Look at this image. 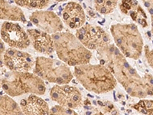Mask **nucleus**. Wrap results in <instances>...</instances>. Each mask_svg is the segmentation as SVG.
<instances>
[{
  "label": "nucleus",
  "mask_w": 153,
  "mask_h": 115,
  "mask_svg": "<svg viewBox=\"0 0 153 115\" xmlns=\"http://www.w3.org/2000/svg\"><path fill=\"white\" fill-rule=\"evenodd\" d=\"M97 52L101 65L111 71L129 95L139 99L153 96V86L149 83V75L140 76L117 46L110 44Z\"/></svg>",
  "instance_id": "f257e3e1"
},
{
  "label": "nucleus",
  "mask_w": 153,
  "mask_h": 115,
  "mask_svg": "<svg viewBox=\"0 0 153 115\" xmlns=\"http://www.w3.org/2000/svg\"><path fill=\"white\" fill-rule=\"evenodd\" d=\"M74 75L77 81L87 91L95 94H104L113 91L117 84V79L107 67L90 63L74 67Z\"/></svg>",
  "instance_id": "f03ea898"
},
{
  "label": "nucleus",
  "mask_w": 153,
  "mask_h": 115,
  "mask_svg": "<svg viewBox=\"0 0 153 115\" xmlns=\"http://www.w3.org/2000/svg\"><path fill=\"white\" fill-rule=\"evenodd\" d=\"M54 51L59 59L68 66L88 64L92 58V53L71 32H57L53 34Z\"/></svg>",
  "instance_id": "7ed1b4c3"
},
{
  "label": "nucleus",
  "mask_w": 153,
  "mask_h": 115,
  "mask_svg": "<svg viewBox=\"0 0 153 115\" xmlns=\"http://www.w3.org/2000/svg\"><path fill=\"white\" fill-rule=\"evenodd\" d=\"M110 32L117 47L125 57L134 60L141 57L144 42L136 24H114L110 28Z\"/></svg>",
  "instance_id": "20e7f679"
},
{
  "label": "nucleus",
  "mask_w": 153,
  "mask_h": 115,
  "mask_svg": "<svg viewBox=\"0 0 153 115\" xmlns=\"http://www.w3.org/2000/svg\"><path fill=\"white\" fill-rule=\"evenodd\" d=\"M2 88L10 96L25 94L43 95L46 91L44 81L35 73L12 71L5 75L2 81Z\"/></svg>",
  "instance_id": "39448f33"
},
{
  "label": "nucleus",
  "mask_w": 153,
  "mask_h": 115,
  "mask_svg": "<svg viewBox=\"0 0 153 115\" xmlns=\"http://www.w3.org/2000/svg\"><path fill=\"white\" fill-rule=\"evenodd\" d=\"M34 73L43 81L63 85L73 80L69 66L61 60L46 57H37L35 61Z\"/></svg>",
  "instance_id": "423d86ee"
},
{
  "label": "nucleus",
  "mask_w": 153,
  "mask_h": 115,
  "mask_svg": "<svg viewBox=\"0 0 153 115\" xmlns=\"http://www.w3.org/2000/svg\"><path fill=\"white\" fill-rule=\"evenodd\" d=\"M76 37L89 50L98 52L111 44L110 35L103 28L89 23L76 29Z\"/></svg>",
  "instance_id": "0eeeda50"
},
{
  "label": "nucleus",
  "mask_w": 153,
  "mask_h": 115,
  "mask_svg": "<svg viewBox=\"0 0 153 115\" xmlns=\"http://www.w3.org/2000/svg\"><path fill=\"white\" fill-rule=\"evenodd\" d=\"M50 97L58 105L73 110L81 108L84 105L80 91L68 84L54 86L50 91Z\"/></svg>",
  "instance_id": "6e6552de"
},
{
  "label": "nucleus",
  "mask_w": 153,
  "mask_h": 115,
  "mask_svg": "<svg viewBox=\"0 0 153 115\" xmlns=\"http://www.w3.org/2000/svg\"><path fill=\"white\" fill-rule=\"evenodd\" d=\"M1 37L3 42L13 49H27L31 44L27 31L18 23L4 22L1 28Z\"/></svg>",
  "instance_id": "1a4fd4ad"
},
{
  "label": "nucleus",
  "mask_w": 153,
  "mask_h": 115,
  "mask_svg": "<svg viewBox=\"0 0 153 115\" xmlns=\"http://www.w3.org/2000/svg\"><path fill=\"white\" fill-rule=\"evenodd\" d=\"M30 21L40 30L48 34H56L64 29L60 17L51 11L36 10L29 16Z\"/></svg>",
  "instance_id": "9d476101"
},
{
  "label": "nucleus",
  "mask_w": 153,
  "mask_h": 115,
  "mask_svg": "<svg viewBox=\"0 0 153 115\" xmlns=\"http://www.w3.org/2000/svg\"><path fill=\"white\" fill-rule=\"evenodd\" d=\"M3 61L9 70L15 72H28L35 66V61L29 53L13 48L5 51Z\"/></svg>",
  "instance_id": "9b49d317"
},
{
  "label": "nucleus",
  "mask_w": 153,
  "mask_h": 115,
  "mask_svg": "<svg viewBox=\"0 0 153 115\" xmlns=\"http://www.w3.org/2000/svg\"><path fill=\"white\" fill-rule=\"evenodd\" d=\"M31 43L34 49L43 55H51L54 51V44L52 36L42 30L31 28L27 30Z\"/></svg>",
  "instance_id": "f8f14e48"
},
{
  "label": "nucleus",
  "mask_w": 153,
  "mask_h": 115,
  "mask_svg": "<svg viewBox=\"0 0 153 115\" xmlns=\"http://www.w3.org/2000/svg\"><path fill=\"white\" fill-rule=\"evenodd\" d=\"M63 20L72 29H78L85 24L86 15L81 5L77 2H68L62 12Z\"/></svg>",
  "instance_id": "ddd939ff"
},
{
  "label": "nucleus",
  "mask_w": 153,
  "mask_h": 115,
  "mask_svg": "<svg viewBox=\"0 0 153 115\" xmlns=\"http://www.w3.org/2000/svg\"><path fill=\"white\" fill-rule=\"evenodd\" d=\"M120 9L123 14L129 16L134 22H137L142 27H148L146 12L137 0H122L120 4Z\"/></svg>",
  "instance_id": "4468645a"
},
{
  "label": "nucleus",
  "mask_w": 153,
  "mask_h": 115,
  "mask_svg": "<svg viewBox=\"0 0 153 115\" xmlns=\"http://www.w3.org/2000/svg\"><path fill=\"white\" fill-rule=\"evenodd\" d=\"M22 111L24 115H49L48 105L36 94H31L21 101Z\"/></svg>",
  "instance_id": "2eb2a0df"
},
{
  "label": "nucleus",
  "mask_w": 153,
  "mask_h": 115,
  "mask_svg": "<svg viewBox=\"0 0 153 115\" xmlns=\"http://www.w3.org/2000/svg\"><path fill=\"white\" fill-rule=\"evenodd\" d=\"M0 19L6 21L27 22L24 12L19 6L12 5L6 0H0Z\"/></svg>",
  "instance_id": "dca6fc26"
},
{
  "label": "nucleus",
  "mask_w": 153,
  "mask_h": 115,
  "mask_svg": "<svg viewBox=\"0 0 153 115\" xmlns=\"http://www.w3.org/2000/svg\"><path fill=\"white\" fill-rule=\"evenodd\" d=\"M0 115H24L22 108L8 96L0 95Z\"/></svg>",
  "instance_id": "f3484780"
},
{
  "label": "nucleus",
  "mask_w": 153,
  "mask_h": 115,
  "mask_svg": "<svg viewBox=\"0 0 153 115\" xmlns=\"http://www.w3.org/2000/svg\"><path fill=\"white\" fill-rule=\"evenodd\" d=\"M89 108L93 111H87L86 115H120L114 105L109 101L102 102L101 101H97V107L94 108L92 106H90Z\"/></svg>",
  "instance_id": "a211bd4d"
},
{
  "label": "nucleus",
  "mask_w": 153,
  "mask_h": 115,
  "mask_svg": "<svg viewBox=\"0 0 153 115\" xmlns=\"http://www.w3.org/2000/svg\"><path fill=\"white\" fill-rule=\"evenodd\" d=\"M120 0H94V8L102 15L110 14L117 7Z\"/></svg>",
  "instance_id": "6ab92c4d"
},
{
  "label": "nucleus",
  "mask_w": 153,
  "mask_h": 115,
  "mask_svg": "<svg viewBox=\"0 0 153 115\" xmlns=\"http://www.w3.org/2000/svg\"><path fill=\"white\" fill-rule=\"evenodd\" d=\"M14 2L19 7L42 10L48 6L50 0H14Z\"/></svg>",
  "instance_id": "aec40b11"
},
{
  "label": "nucleus",
  "mask_w": 153,
  "mask_h": 115,
  "mask_svg": "<svg viewBox=\"0 0 153 115\" xmlns=\"http://www.w3.org/2000/svg\"><path fill=\"white\" fill-rule=\"evenodd\" d=\"M132 108L144 115H153V101L152 100L141 99Z\"/></svg>",
  "instance_id": "412c9836"
},
{
  "label": "nucleus",
  "mask_w": 153,
  "mask_h": 115,
  "mask_svg": "<svg viewBox=\"0 0 153 115\" xmlns=\"http://www.w3.org/2000/svg\"><path fill=\"white\" fill-rule=\"evenodd\" d=\"M49 115H78V114L73 109H70L57 105L50 109Z\"/></svg>",
  "instance_id": "4be33fe9"
},
{
  "label": "nucleus",
  "mask_w": 153,
  "mask_h": 115,
  "mask_svg": "<svg viewBox=\"0 0 153 115\" xmlns=\"http://www.w3.org/2000/svg\"><path fill=\"white\" fill-rule=\"evenodd\" d=\"M145 49V57L148 62L149 65L153 69V49H150L148 46L144 47Z\"/></svg>",
  "instance_id": "5701e85b"
},
{
  "label": "nucleus",
  "mask_w": 153,
  "mask_h": 115,
  "mask_svg": "<svg viewBox=\"0 0 153 115\" xmlns=\"http://www.w3.org/2000/svg\"><path fill=\"white\" fill-rule=\"evenodd\" d=\"M150 16H153V0H142Z\"/></svg>",
  "instance_id": "b1692460"
},
{
  "label": "nucleus",
  "mask_w": 153,
  "mask_h": 115,
  "mask_svg": "<svg viewBox=\"0 0 153 115\" xmlns=\"http://www.w3.org/2000/svg\"><path fill=\"white\" fill-rule=\"evenodd\" d=\"M4 54H5V45L2 39H0V67L3 65Z\"/></svg>",
  "instance_id": "393cba45"
},
{
  "label": "nucleus",
  "mask_w": 153,
  "mask_h": 115,
  "mask_svg": "<svg viewBox=\"0 0 153 115\" xmlns=\"http://www.w3.org/2000/svg\"><path fill=\"white\" fill-rule=\"evenodd\" d=\"M151 16V31L153 34V16Z\"/></svg>",
  "instance_id": "a878e982"
},
{
  "label": "nucleus",
  "mask_w": 153,
  "mask_h": 115,
  "mask_svg": "<svg viewBox=\"0 0 153 115\" xmlns=\"http://www.w3.org/2000/svg\"><path fill=\"white\" fill-rule=\"evenodd\" d=\"M56 2H66L68 0H54Z\"/></svg>",
  "instance_id": "bb28decb"
}]
</instances>
